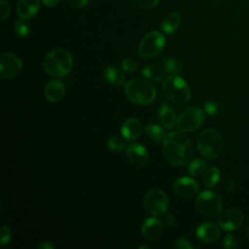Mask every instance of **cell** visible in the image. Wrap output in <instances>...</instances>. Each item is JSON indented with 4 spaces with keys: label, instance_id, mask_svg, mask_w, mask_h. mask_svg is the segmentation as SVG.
<instances>
[{
    "label": "cell",
    "instance_id": "cell-8",
    "mask_svg": "<svg viewBox=\"0 0 249 249\" xmlns=\"http://www.w3.org/2000/svg\"><path fill=\"white\" fill-rule=\"evenodd\" d=\"M165 38L157 30L146 34L138 47V53L143 58H152L156 56L164 47Z\"/></svg>",
    "mask_w": 249,
    "mask_h": 249
},
{
    "label": "cell",
    "instance_id": "cell-17",
    "mask_svg": "<svg viewBox=\"0 0 249 249\" xmlns=\"http://www.w3.org/2000/svg\"><path fill=\"white\" fill-rule=\"evenodd\" d=\"M65 86L62 82L57 80H53L47 84L44 93L45 97L53 103L60 101L65 95Z\"/></svg>",
    "mask_w": 249,
    "mask_h": 249
},
{
    "label": "cell",
    "instance_id": "cell-39",
    "mask_svg": "<svg viewBox=\"0 0 249 249\" xmlns=\"http://www.w3.org/2000/svg\"><path fill=\"white\" fill-rule=\"evenodd\" d=\"M53 247L54 246L49 241H43L42 243L37 245V248H40V249H53Z\"/></svg>",
    "mask_w": 249,
    "mask_h": 249
},
{
    "label": "cell",
    "instance_id": "cell-15",
    "mask_svg": "<svg viewBox=\"0 0 249 249\" xmlns=\"http://www.w3.org/2000/svg\"><path fill=\"white\" fill-rule=\"evenodd\" d=\"M196 232L197 238L205 243L215 242L220 237L219 228L215 224L210 222L200 224L197 227Z\"/></svg>",
    "mask_w": 249,
    "mask_h": 249
},
{
    "label": "cell",
    "instance_id": "cell-36",
    "mask_svg": "<svg viewBox=\"0 0 249 249\" xmlns=\"http://www.w3.org/2000/svg\"><path fill=\"white\" fill-rule=\"evenodd\" d=\"M164 224L165 226L169 227V228H172L175 226L176 224V221H175V218L171 215V214H166L164 216Z\"/></svg>",
    "mask_w": 249,
    "mask_h": 249
},
{
    "label": "cell",
    "instance_id": "cell-29",
    "mask_svg": "<svg viewBox=\"0 0 249 249\" xmlns=\"http://www.w3.org/2000/svg\"><path fill=\"white\" fill-rule=\"evenodd\" d=\"M121 66H122V69L124 72H128V73L136 71L137 67H138L136 60L133 59V58H130V57L123 59L122 63H121Z\"/></svg>",
    "mask_w": 249,
    "mask_h": 249
},
{
    "label": "cell",
    "instance_id": "cell-14",
    "mask_svg": "<svg viewBox=\"0 0 249 249\" xmlns=\"http://www.w3.org/2000/svg\"><path fill=\"white\" fill-rule=\"evenodd\" d=\"M128 160L134 165H144L149 160V154L146 148L140 143H132L125 149Z\"/></svg>",
    "mask_w": 249,
    "mask_h": 249
},
{
    "label": "cell",
    "instance_id": "cell-32",
    "mask_svg": "<svg viewBox=\"0 0 249 249\" xmlns=\"http://www.w3.org/2000/svg\"><path fill=\"white\" fill-rule=\"evenodd\" d=\"M12 237V231L8 226L3 225L1 227V245L4 246L5 244L9 243Z\"/></svg>",
    "mask_w": 249,
    "mask_h": 249
},
{
    "label": "cell",
    "instance_id": "cell-21",
    "mask_svg": "<svg viewBox=\"0 0 249 249\" xmlns=\"http://www.w3.org/2000/svg\"><path fill=\"white\" fill-rule=\"evenodd\" d=\"M104 76H105V79L107 80V82H109L111 85H113L115 87L124 86V81H125L124 74L120 69L113 67V66H109V67L105 68Z\"/></svg>",
    "mask_w": 249,
    "mask_h": 249
},
{
    "label": "cell",
    "instance_id": "cell-35",
    "mask_svg": "<svg viewBox=\"0 0 249 249\" xmlns=\"http://www.w3.org/2000/svg\"><path fill=\"white\" fill-rule=\"evenodd\" d=\"M175 245H176V247L181 248V249H192L193 248V245L189 242V240L184 237L178 238L175 242Z\"/></svg>",
    "mask_w": 249,
    "mask_h": 249
},
{
    "label": "cell",
    "instance_id": "cell-41",
    "mask_svg": "<svg viewBox=\"0 0 249 249\" xmlns=\"http://www.w3.org/2000/svg\"><path fill=\"white\" fill-rule=\"evenodd\" d=\"M139 248H147L148 249L149 247L148 246H139Z\"/></svg>",
    "mask_w": 249,
    "mask_h": 249
},
{
    "label": "cell",
    "instance_id": "cell-42",
    "mask_svg": "<svg viewBox=\"0 0 249 249\" xmlns=\"http://www.w3.org/2000/svg\"><path fill=\"white\" fill-rule=\"evenodd\" d=\"M216 1H221V0H216Z\"/></svg>",
    "mask_w": 249,
    "mask_h": 249
},
{
    "label": "cell",
    "instance_id": "cell-18",
    "mask_svg": "<svg viewBox=\"0 0 249 249\" xmlns=\"http://www.w3.org/2000/svg\"><path fill=\"white\" fill-rule=\"evenodd\" d=\"M40 8L39 0H19L17 6V13L19 18L29 19L32 18Z\"/></svg>",
    "mask_w": 249,
    "mask_h": 249
},
{
    "label": "cell",
    "instance_id": "cell-6",
    "mask_svg": "<svg viewBox=\"0 0 249 249\" xmlns=\"http://www.w3.org/2000/svg\"><path fill=\"white\" fill-rule=\"evenodd\" d=\"M145 210L154 216L163 215L169 205L166 194L160 189H152L146 193L143 198Z\"/></svg>",
    "mask_w": 249,
    "mask_h": 249
},
{
    "label": "cell",
    "instance_id": "cell-19",
    "mask_svg": "<svg viewBox=\"0 0 249 249\" xmlns=\"http://www.w3.org/2000/svg\"><path fill=\"white\" fill-rule=\"evenodd\" d=\"M158 118L160 124L165 128V129H171L174 124H176V113L169 104H162L159 108L158 112Z\"/></svg>",
    "mask_w": 249,
    "mask_h": 249
},
{
    "label": "cell",
    "instance_id": "cell-1",
    "mask_svg": "<svg viewBox=\"0 0 249 249\" xmlns=\"http://www.w3.org/2000/svg\"><path fill=\"white\" fill-rule=\"evenodd\" d=\"M163 156L167 161L174 165L188 163L194 154L190 138L183 132L172 131L165 135L162 145Z\"/></svg>",
    "mask_w": 249,
    "mask_h": 249
},
{
    "label": "cell",
    "instance_id": "cell-24",
    "mask_svg": "<svg viewBox=\"0 0 249 249\" xmlns=\"http://www.w3.org/2000/svg\"><path fill=\"white\" fill-rule=\"evenodd\" d=\"M220 177L221 173L219 168L216 166H210L203 173V184L208 188H212L219 182Z\"/></svg>",
    "mask_w": 249,
    "mask_h": 249
},
{
    "label": "cell",
    "instance_id": "cell-28",
    "mask_svg": "<svg viewBox=\"0 0 249 249\" xmlns=\"http://www.w3.org/2000/svg\"><path fill=\"white\" fill-rule=\"evenodd\" d=\"M15 32L20 38H26L30 33L29 25L23 21V19H18L15 23Z\"/></svg>",
    "mask_w": 249,
    "mask_h": 249
},
{
    "label": "cell",
    "instance_id": "cell-34",
    "mask_svg": "<svg viewBox=\"0 0 249 249\" xmlns=\"http://www.w3.org/2000/svg\"><path fill=\"white\" fill-rule=\"evenodd\" d=\"M10 5L5 0L0 1V19L5 20L10 15Z\"/></svg>",
    "mask_w": 249,
    "mask_h": 249
},
{
    "label": "cell",
    "instance_id": "cell-7",
    "mask_svg": "<svg viewBox=\"0 0 249 249\" xmlns=\"http://www.w3.org/2000/svg\"><path fill=\"white\" fill-rule=\"evenodd\" d=\"M196 205L199 213L213 217L218 215L223 207L221 197L212 191H203L196 198Z\"/></svg>",
    "mask_w": 249,
    "mask_h": 249
},
{
    "label": "cell",
    "instance_id": "cell-23",
    "mask_svg": "<svg viewBox=\"0 0 249 249\" xmlns=\"http://www.w3.org/2000/svg\"><path fill=\"white\" fill-rule=\"evenodd\" d=\"M144 130L146 134L151 138V140H153L156 143H160L165 137L163 126L157 124L155 123H150L146 124Z\"/></svg>",
    "mask_w": 249,
    "mask_h": 249
},
{
    "label": "cell",
    "instance_id": "cell-40",
    "mask_svg": "<svg viewBox=\"0 0 249 249\" xmlns=\"http://www.w3.org/2000/svg\"><path fill=\"white\" fill-rule=\"evenodd\" d=\"M246 237H247V239L249 241V227L247 228V231H246Z\"/></svg>",
    "mask_w": 249,
    "mask_h": 249
},
{
    "label": "cell",
    "instance_id": "cell-13",
    "mask_svg": "<svg viewBox=\"0 0 249 249\" xmlns=\"http://www.w3.org/2000/svg\"><path fill=\"white\" fill-rule=\"evenodd\" d=\"M163 231V225L160 220L156 217L146 219L141 227L142 235L148 240L158 239Z\"/></svg>",
    "mask_w": 249,
    "mask_h": 249
},
{
    "label": "cell",
    "instance_id": "cell-5",
    "mask_svg": "<svg viewBox=\"0 0 249 249\" xmlns=\"http://www.w3.org/2000/svg\"><path fill=\"white\" fill-rule=\"evenodd\" d=\"M162 91L167 99L177 104L187 103L191 98V90L186 81L176 75L165 78L162 84Z\"/></svg>",
    "mask_w": 249,
    "mask_h": 249
},
{
    "label": "cell",
    "instance_id": "cell-10",
    "mask_svg": "<svg viewBox=\"0 0 249 249\" xmlns=\"http://www.w3.org/2000/svg\"><path fill=\"white\" fill-rule=\"evenodd\" d=\"M22 69L21 59L13 53L0 54V76L2 79H12L18 75Z\"/></svg>",
    "mask_w": 249,
    "mask_h": 249
},
{
    "label": "cell",
    "instance_id": "cell-16",
    "mask_svg": "<svg viewBox=\"0 0 249 249\" xmlns=\"http://www.w3.org/2000/svg\"><path fill=\"white\" fill-rule=\"evenodd\" d=\"M121 132L125 140H136L142 133V124L135 118H129L124 122Z\"/></svg>",
    "mask_w": 249,
    "mask_h": 249
},
{
    "label": "cell",
    "instance_id": "cell-25",
    "mask_svg": "<svg viewBox=\"0 0 249 249\" xmlns=\"http://www.w3.org/2000/svg\"><path fill=\"white\" fill-rule=\"evenodd\" d=\"M206 170V162L202 159H196L188 165V171L192 176L197 177L202 175Z\"/></svg>",
    "mask_w": 249,
    "mask_h": 249
},
{
    "label": "cell",
    "instance_id": "cell-11",
    "mask_svg": "<svg viewBox=\"0 0 249 249\" xmlns=\"http://www.w3.org/2000/svg\"><path fill=\"white\" fill-rule=\"evenodd\" d=\"M244 220V215L242 211L236 208H230L223 211L219 218L218 224L221 229L227 231H231L238 229Z\"/></svg>",
    "mask_w": 249,
    "mask_h": 249
},
{
    "label": "cell",
    "instance_id": "cell-22",
    "mask_svg": "<svg viewBox=\"0 0 249 249\" xmlns=\"http://www.w3.org/2000/svg\"><path fill=\"white\" fill-rule=\"evenodd\" d=\"M142 75L148 80L159 82L163 80L165 76V70L157 64H149L143 68Z\"/></svg>",
    "mask_w": 249,
    "mask_h": 249
},
{
    "label": "cell",
    "instance_id": "cell-9",
    "mask_svg": "<svg viewBox=\"0 0 249 249\" xmlns=\"http://www.w3.org/2000/svg\"><path fill=\"white\" fill-rule=\"evenodd\" d=\"M204 121V113L198 107H190L183 111L176 121L180 131L190 132L197 129Z\"/></svg>",
    "mask_w": 249,
    "mask_h": 249
},
{
    "label": "cell",
    "instance_id": "cell-38",
    "mask_svg": "<svg viewBox=\"0 0 249 249\" xmlns=\"http://www.w3.org/2000/svg\"><path fill=\"white\" fill-rule=\"evenodd\" d=\"M43 4L47 7H55L59 4L60 0H41Z\"/></svg>",
    "mask_w": 249,
    "mask_h": 249
},
{
    "label": "cell",
    "instance_id": "cell-2",
    "mask_svg": "<svg viewBox=\"0 0 249 249\" xmlns=\"http://www.w3.org/2000/svg\"><path fill=\"white\" fill-rule=\"evenodd\" d=\"M45 71L52 77L60 78L66 76L72 69V54L63 49H57L49 53L43 61Z\"/></svg>",
    "mask_w": 249,
    "mask_h": 249
},
{
    "label": "cell",
    "instance_id": "cell-26",
    "mask_svg": "<svg viewBox=\"0 0 249 249\" xmlns=\"http://www.w3.org/2000/svg\"><path fill=\"white\" fill-rule=\"evenodd\" d=\"M163 68L166 73L169 74H177L182 71V63L173 57L166 58L163 62Z\"/></svg>",
    "mask_w": 249,
    "mask_h": 249
},
{
    "label": "cell",
    "instance_id": "cell-31",
    "mask_svg": "<svg viewBox=\"0 0 249 249\" xmlns=\"http://www.w3.org/2000/svg\"><path fill=\"white\" fill-rule=\"evenodd\" d=\"M132 2L142 9L150 10L158 5L159 0H132Z\"/></svg>",
    "mask_w": 249,
    "mask_h": 249
},
{
    "label": "cell",
    "instance_id": "cell-37",
    "mask_svg": "<svg viewBox=\"0 0 249 249\" xmlns=\"http://www.w3.org/2000/svg\"><path fill=\"white\" fill-rule=\"evenodd\" d=\"M72 5L76 8H85L89 4V0H70Z\"/></svg>",
    "mask_w": 249,
    "mask_h": 249
},
{
    "label": "cell",
    "instance_id": "cell-4",
    "mask_svg": "<svg viewBox=\"0 0 249 249\" xmlns=\"http://www.w3.org/2000/svg\"><path fill=\"white\" fill-rule=\"evenodd\" d=\"M196 145L199 153L206 159H215L223 151L224 142L221 134L213 128L203 129L197 136Z\"/></svg>",
    "mask_w": 249,
    "mask_h": 249
},
{
    "label": "cell",
    "instance_id": "cell-30",
    "mask_svg": "<svg viewBox=\"0 0 249 249\" xmlns=\"http://www.w3.org/2000/svg\"><path fill=\"white\" fill-rule=\"evenodd\" d=\"M204 112L209 116H214L219 112V105L214 100H208L203 104Z\"/></svg>",
    "mask_w": 249,
    "mask_h": 249
},
{
    "label": "cell",
    "instance_id": "cell-33",
    "mask_svg": "<svg viewBox=\"0 0 249 249\" xmlns=\"http://www.w3.org/2000/svg\"><path fill=\"white\" fill-rule=\"evenodd\" d=\"M223 245L225 248L228 249H233L237 247V240L236 238L231 234V233H227L224 237V241H223Z\"/></svg>",
    "mask_w": 249,
    "mask_h": 249
},
{
    "label": "cell",
    "instance_id": "cell-27",
    "mask_svg": "<svg viewBox=\"0 0 249 249\" xmlns=\"http://www.w3.org/2000/svg\"><path fill=\"white\" fill-rule=\"evenodd\" d=\"M107 147L114 153H120L125 148V143L123 138L119 136H112L107 141Z\"/></svg>",
    "mask_w": 249,
    "mask_h": 249
},
{
    "label": "cell",
    "instance_id": "cell-3",
    "mask_svg": "<svg viewBox=\"0 0 249 249\" xmlns=\"http://www.w3.org/2000/svg\"><path fill=\"white\" fill-rule=\"evenodd\" d=\"M124 92L131 102L142 106L153 103L157 96L155 87L149 81L138 78L129 80L124 85Z\"/></svg>",
    "mask_w": 249,
    "mask_h": 249
},
{
    "label": "cell",
    "instance_id": "cell-12",
    "mask_svg": "<svg viewBox=\"0 0 249 249\" xmlns=\"http://www.w3.org/2000/svg\"><path fill=\"white\" fill-rule=\"evenodd\" d=\"M174 193L181 197H192L198 191L197 182L191 177L178 178L173 184Z\"/></svg>",
    "mask_w": 249,
    "mask_h": 249
},
{
    "label": "cell",
    "instance_id": "cell-20",
    "mask_svg": "<svg viewBox=\"0 0 249 249\" xmlns=\"http://www.w3.org/2000/svg\"><path fill=\"white\" fill-rule=\"evenodd\" d=\"M181 18L180 15L176 12H171L168 15L164 17V18L161 21V29L166 34L174 33L179 25H180Z\"/></svg>",
    "mask_w": 249,
    "mask_h": 249
}]
</instances>
